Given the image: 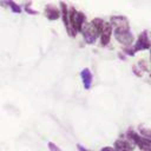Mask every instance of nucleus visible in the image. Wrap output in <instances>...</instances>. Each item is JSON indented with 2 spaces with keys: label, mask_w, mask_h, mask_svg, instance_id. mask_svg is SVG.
I'll return each mask as SVG.
<instances>
[{
  "label": "nucleus",
  "mask_w": 151,
  "mask_h": 151,
  "mask_svg": "<svg viewBox=\"0 0 151 151\" xmlns=\"http://www.w3.org/2000/svg\"><path fill=\"white\" fill-rule=\"evenodd\" d=\"M68 21H70V27L73 33V37H76V34L80 32L81 26L86 21V17L84 13L78 12L74 7H71L68 9Z\"/></svg>",
  "instance_id": "f257e3e1"
},
{
  "label": "nucleus",
  "mask_w": 151,
  "mask_h": 151,
  "mask_svg": "<svg viewBox=\"0 0 151 151\" xmlns=\"http://www.w3.org/2000/svg\"><path fill=\"white\" fill-rule=\"evenodd\" d=\"M113 35L118 42H120L124 46H130L134 41V37L132 32L130 31L129 26H123V27H114Z\"/></svg>",
  "instance_id": "f03ea898"
},
{
  "label": "nucleus",
  "mask_w": 151,
  "mask_h": 151,
  "mask_svg": "<svg viewBox=\"0 0 151 151\" xmlns=\"http://www.w3.org/2000/svg\"><path fill=\"white\" fill-rule=\"evenodd\" d=\"M126 136L127 139H130L133 144H136L140 151H151V138L143 137L137 132H134L132 129H130L126 132Z\"/></svg>",
  "instance_id": "7ed1b4c3"
},
{
  "label": "nucleus",
  "mask_w": 151,
  "mask_h": 151,
  "mask_svg": "<svg viewBox=\"0 0 151 151\" xmlns=\"http://www.w3.org/2000/svg\"><path fill=\"white\" fill-rule=\"evenodd\" d=\"M80 33L83 34L84 40L86 41V44H90V45L94 44L96 40H97L98 37H99V32L96 29V27H94L91 22H87V21H85L84 25L81 26Z\"/></svg>",
  "instance_id": "20e7f679"
},
{
  "label": "nucleus",
  "mask_w": 151,
  "mask_h": 151,
  "mask_svg": "<svg viewBox=\"0 0 151 151\" xmlns=\"http://www.w3.org/2000/svg\"><path fill=\"white\" fill-rule=\"evenodd\" d=\"M151 47V41L147 37V32L146 31H143L139 35H138V39L133 46V51L134 52H138V51H144V50H147Z\"/></svg>",
  "instance_id": "39448f33"
},
{
  "label": "nucleus",
  "mask_w": 151,
  "mask_h": 151,
  "mask_svg": "<svg viewBox=\"0 0 151 151\" xmlns=\"http://www.w3.org/2000/svg\"><path fill=\"white\" fill-rule=\"evenodd\" d=\"M114 149L117 151H134V145L130 139L119 138L114 142Z\"/></svg>",
  "instance_id": "423d86ee"
},
{
  "label": "nucleus",
  "mask_w": 151,
  "mask_h": 151,
  "mask_svg": "<svg viewBox=\"0 0 151 151\" xmlns=\"http://www.w3.org/2000/svg\"><path fill=\"white\" fill-rule=\"evenodd\" d=\"M111 34H112V26L110 22H104V26L100 31V44L103 46H106L110 42L111 39Z\"/></svg>",
  "instance_id": "0eeeda50"
},
{
  "label": "nucleus",
  "mask_w": 151,
  "mask_h": 151,
  "mask_svg": "<svg viewBox=\"0 0 151 151\" xmlns=\"http://www.w3.org/2000/svg\"><path fill=\"white\" fill-rule=\"evenodd\" d=\"M44 13H45V17L48 20H58L60 18V9L57 6L52 5V4L46 5V7L44 9Z\"/></svg>",
  "instance_id": "6e6552de"
},
{
  "label": "nucleus",
  "mask_w": 151,
  "mask_h": 151,
  "mask_svg": "<svg viewBox=\"0 0 151 151\" xmlns=\"http://www.w3.org/2000/svg\"><path fill=\"white\" fill-rule=\"evenodd\" d=\"M60 15H61L63 22L66 27V31H67L68 35L73 37V33H72L71 27H70V21H68V8H67V5L65 2H60Z\"/></svg>",
  "instance_id": "1a4fd4ad"
},
{
  "label": "nucleus",
  "mask_w": 151,
  "mask_h": 151,
  "mask_svg": "<svg viewBox=\"0 0 151 151\" xmlns=\"http://www.w3.org/2000/svg\"><path fill=\"white\" fill-rule=\"evenodd\" d=\"M80 78L83 80V85H84V88L85 90H90L91 86H92V79H93V76L90 71V68L85 67L80 71Z\"/></svg>",
  "instance_id": "9d476101"
},
{
  "label": "nucleus",
  "mask_w": 151,
  "mask_h": 151,
  "mask_svg": "<svg viewBox=\"0 0 151 151\" xmlns=\"http://www.w3.org/2000/svg\"><path fill=\"white\" fill-rule=\"evenodd\" d=\"M110 24L111 26L114 27H123V26H129V20L124 15H113L111 17Z\"/></svg>",
  "instance_id": "9b49d317"
},
{
  "label": "nucleus",
  "mask_w": 151,
  "mask_h": 151,
  "mask_svg": "<svg viewBox=\"0 0 151 151\" xmlns=\"http://www.w3.org/2000/svg\"><path fill=\"white\" fill-rule=\"evenodd\" d=\"M0 2H2V4H6L5 6H8L9 8H11V11L12 12H14V13H21L22 12V8L17 4V2H14L13 0H0Z\"/></svg>",
  "instance_id": "f8f14e48"
},
{
  "label": "nucleus",
  "mask_w": 151,
  "mask_h": 151,
  "mask_svg": "<svg viewBox=\"0 0 151 151\" xmlns=\"http://www.w3.org/2000/svg\"><path fill=\"white\" fill-rule=\"evenodd\" d=\"M138 130H139L140 136L146 137V138H151V129H147V127L145 129V127H143V126H139Z\"/></svg>",
  "instance_id": "ddd939ff"
},
{
  "label": "nucleus",
  "mask_w": 151,
  "mask_h": 151,
  "mask_svg": "<svg viewBox=\"0 0 151 151\" xmlns=\"http://www.w3.org/2000/svg\"><path fill=\"white\" fill-rule=\"evenodd\" d=\"M47 146H48V150L50 151H63V150H60L54 143H52V142H48L47 143Z\"/></svg>",
  "instance_id": "4468645a"
},
{
  "label": "nucleus",
  "mask_w": 151,
  "mask_h": 151,
  "mask_svg": "<svg viewBox=\"0 0 151 151\" xmlns=\"http://www.w3.org/2000/svg\"><path fill=\"white\" fill-rule=\"evenodd\" d=\"M25 11H26L27 13H29V14H38V11L29 8V5H26V6H25Z\"/></svg>",
  "instance_id": "2eb2a0df"
},
{
  "label": "nucleus",
  "mask_w": 151,
  "mask_h": 151,
  "mask_svg": "<svg viewBox=\"0 0 151 151\" xmlns=\"http://www.w3.org/2000/svg\"><path fill=\"white\" fill-rule=\"evenodd\" d=\"M125 53L129 55H134V51L133 48H125Z\"/></svg>",
  "instance_id": "dca6fc26"
},
{
  "label": "nucleus",
  "mask_w": 151,
  "mask_h": 151,
  "mask_svg": "<svg viewBox=\"0 0 151 151\" xmlns=\"http://www.w3.org/2000/svg\"><path fill=\"white\" fill-rule=\"evenodd\" d=\"M100 151H117L114 147H111V146H105V147H101Z\"/></svg>",
  "instance_id": "f3484780"
},
{
  "label": "nucleus",
  "mask_w": 151,
  "mask_h": 151,
  "mask_svg": "<svg viewBox=\"0 0 151 151\" xmlns=\"http://www.w3.org/2000/svg\"><path fill=\"white\" fill-rule=\"evenodd\" d=\"M77 147H78V150H79V151H88V150H86V149H85L83 145H80V144H78V145H77Z\"/></svg>",
  "instance_id": "a211bd4d"
},
{
  "label": "nucleus",
  "mask_w": 151,
  "mask_h": 151,
  "mask_svg": "<svg viewBox=\"0 0 151 151\" xmlns=\"http://www.w3.org/2000/svg\"><path fill=\"white\" fill-rule=\"evenodd\" d=\"M119 57H120V58H122V59H123V60H124V59H125V57H124V55H123V54H122V53H119Z\"/></svg>",
  "instance_id": "6ab92c4d"
},
{
  "label": "nucleus",
  "mask_w": 151,
  "mask_h": 151,
  "mask_svg": "<svg viewBox=\"0 0 151 151\" xmlns=\"http://www.w3.org/2000/svg\"><path fill=\"white\" fill-rule=\"evenodd\" d=\"M150 60H151V47H150Z\"/></svg>",
  "instance_id": "aec40b11"
}]
</instances>
